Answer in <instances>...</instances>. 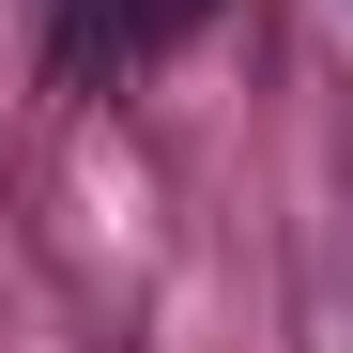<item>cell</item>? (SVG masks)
Returning <instances> with one entry per match:
<instances>
[{"instance_id": "1", "label": "cell", "mask_w": 353, "mask_h": 353, "mask_svg": "<svg viewBox=\"0 0 353 353\" xmlns=\"http://www.w3.org/2000/svg\"><path fill=\"white\" fill-rule=\"evenodd\" d=\"M200 16H215V0H123V31H139V46H185Z\"/></svg>"}]
</instances>
